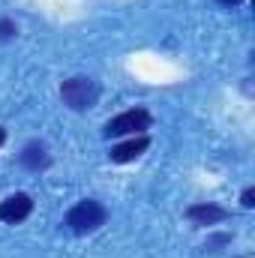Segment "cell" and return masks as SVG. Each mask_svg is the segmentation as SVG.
Instances as JSON below:
<instances>
[{
	"instance_id": "cell-9",
	"label": "cell",
	"mask_w": 255,
	"mask_h": 258,
	"mask_svg": "<svg viewBox=\"0 0 255 258\" xmlns=\"http://www.w3.org/2000/svg\"><path fill=\"white\" fill-rule=\"evenodd\" d=\"M240 204L249 210V207H255V189L249 186V189H243V195H240Z\"/></svg>"
},
{
	"instance_id": "cell-6",
	"label": "cell",
	"mask_w": 255,
	"mask_h": 258,
	"mask_svg": "<svg viewBox=\"0 0 255 258\" xmlns=\"http://www.w3.org/2000/svg\"><path fill=\"white\" fill-rule=\"evenodd\" d=\"M18 162L27 168V171H45L51 165V156H48V147L42 141H30L24 144V150L18 153Z\"/></svg>"
},
{
	"instance_id": "cell-11",
	"label": "cell",
	"mask_w": 255,
	"mask_h": 258,
	"mask_svg": "<svg viewBox=\"0 0 255 258\" xmlns=\"http://www.w3.org/2000/svg\"><path fill=\"white\" fill-rule=\"evenodd\" d=\"M3 141H6V129L0 126V147H3Z\"/></svg>"
},
{
	"instance_id": "cell-7",
	"label": "cell",
	"mask_w": 255,
	"mask_h": 258,
	"mask_svg": "<svg viewBox=\"0 0 255 258\" xmlns=\"http://www.w3.org/2000/svg\"><path fill=\"white\" fill-rule=\"evenodd\" d=\"M150 147V138L147 135H132L129 141L123 144H117V147H111V162H117V165H123V162H132V159H138L144 150Z\"/></svg>"
},
{
	"instance_id": "cell-4",
	"label": "cell",
	"mask_w": 255,
	"mask_h": 258,
	"mask_svg": "<svg viewBox=\"0 0 255 258\" xmlns=\"http://www.w3.org/2000/svg\"><path fill=\"white\" fill-rule=\"evenodd\" d=\"M30 213H33V198H30L27 192L6 195V198L0 201V222L18 225V222H24Z\"/></svg>"
},
{
	"instance_id": "cell-2",
	"label": "cell",
	"mask_w": 255,
	"mask_h": 258,
	"mask_svg": "<svg viewBox=\"0 0 255 258\" xmlns=\"http://www.w3.org/2000/svg\"><path fill=\"white\" fill-rule=\"evenodd\" d=\"M60 99L72 111H87L99 99V84L93 78H87V75H72L60 84Z\"/></svg>"
},
{
	"instance_id": "cell-3",
	"label": "cell",
	"mask_w": 255,
	"mask_h": 258,
	"mask_svg": "<svg viewBox=\"0 0 255 258\" xmlns=\"http://www.w3.org/2000/svg\"><path fill=\"white\" fill-rule=\"evenodd\" d=\"M153 117L147 108H129L120 111L117 117H111L105 123V138H120V135H144V129H150Z\"/></svg>"
},
{
	"instance_id": "cell-8",
	"label": "cell",
	"mask_w": 255,
	"mask_h": 258,
	"mask_svg": "<svg viewBox=\"0 0 255 258\" xmlns=\"http://www.w3.org/2000/svg\"><path fill=\"white\" fill-rule=\"evenodd\" d=\"M18 36V24L12 18H0V42H9Z\"/></svg>"
},
{
	"instance_id": "cell-1",
	"label": "cell",
	"mask_w": 255,
	"mask_h": 258,
	"mask_svg": "<svg viewBox=\"0 0 255 258\" xmlns=\"http://www.w3.org/2000/svg\"><path fill=\"white\" fill-rule=\"evenodd\" d=\"M63 222L72 234H93V231H99L108 222V210L96 198H81L75 207H69Z\"/></svg>"
},
{
	"instance_id": "cell-10",
	"label": "cell",
	"mask_w": 255,
	"mask_h": 258,
	"mask_svg": "<svg viewBox=\"0 0 255 258\" xmlns=\"http://www.w3.org/2000/svg\"><path fill=\"white\" fill-rule=\"evenodd\" d=\"M219 6H237V3H243V0H216Z\"/></svg>"
},
{
	"instance_id": "cell-5",
	"label": "cell",
	"mask_w": 255,
	"mask_h": 258,
	"mask_svg": "<svg viewBox=\"0 0 255 258\" xmlns=\"http://www.w3.org/2000/svg\"><path fill=\"white\" fill-rule=\"evenodd\" d=\"M186 219L192 225H219L228 219V210L213 204V201H201V204H189L186 207Z\"/></svg>"
}]
</instances>
